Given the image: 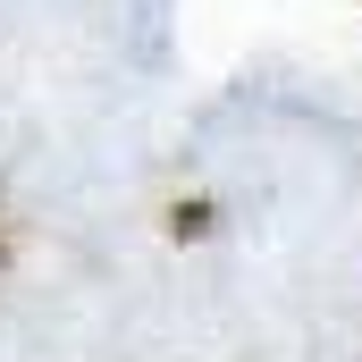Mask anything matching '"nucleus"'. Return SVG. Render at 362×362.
<instances>
[]
</instances>
